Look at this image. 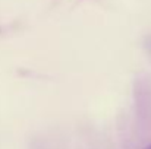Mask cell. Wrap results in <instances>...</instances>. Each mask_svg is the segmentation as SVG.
I'll return each mask as SVG.
<instances>
[{
	"mask_svg": "<svg viewBox=\"0 0 151 149\" xmlns=\"http://www.w3.org/2000/svg\"><path fill=\"white\" fill-rule=\"evenodd\" d=\"M144 149H151V143H150V145H147V146H145Z\"/></svg>",
	"mask_w": 151,
	"mask_h": 149,
	"instance_id": "1",
	"label": "cell"
}]
</instances>
